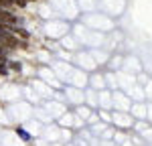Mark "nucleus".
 <instances>
[{"mask_svg":"<svg viewBox=\"0 0 152 146\" xmlns=\"http://www.w3.org/2000/svg\"><path fill=\"white\" fill-rule=\"evenodd\" d=\"M0 24H6V28H8L12 24H16V16L10 10H2L0 8Z\"/></svg>","mask_w":152,"mask_h":146,"instance_id":"f257e3e1","label":"nucleus"},{"mask_svg":"<svg viewBox=\"0 0 152 146\" xmlns=\"http://www.w3.org/2000/svg\"><path fill=\"white\" fill-rule=\"evenodd\" d=\"M8 28H10L12 33H16L18 36H23V39H28V33H26V31H23V28H18V26H8Z\"/></svg>","mask_w":152,"mask_h":146,"instance_id":"f03ea898","label":"nucleus"},{"mask_svg":"<svg viewBox=\"0 0 152 146\" xmlns=\"http://www.w3.org/2000/svg\"><path fill=\"white\" fill-rule=\"evenodd\" d=\"M0 75H8V69H6V57H0Z\"/></svg>","mask_w":152,"mask_h":146,"instance_id":"7ed1b4c3","label":"nucleus"},{"mask_svg":"<svg viewBox=\"0 0 152 146\" xmlns=\"http://www.w3.org/2000/svg\"><path fill=\"white\" fill-rule=\"evenodd\" d=\"M14 0H0V8H12Z\"/></svg>","mask_w":152,"mask_h":146,"instance_id":"20e7f679","label":"nucleus"},{"mask_svg":"<svg viewBox=\"0 0 152 146\" xmlns=\"http://www.w3.org/2000/svg\"><path fill=\"white\" fill-rule=\"evenodd\" d=\"M8 33H6V24H0V39H6Z\"/></svg>","mask_w":152,"mask_h":146,"instance_id":"39448f33","label":"nucleus"}]
</instances>
